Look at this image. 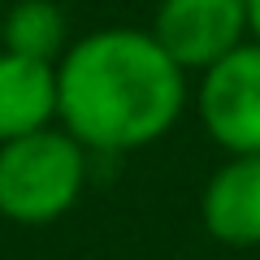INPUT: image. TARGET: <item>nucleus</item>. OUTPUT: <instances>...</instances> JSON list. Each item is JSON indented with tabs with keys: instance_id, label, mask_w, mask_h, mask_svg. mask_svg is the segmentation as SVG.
I'll list each match as a JSON object with an SVG mask.
<instances>
[{
	"instance_id": "f257e3e1",
	"label": "nucleus",
	"mask_w": 260,
	"mask_h": 260,
	"mask_svg": "<svg viewBox=\"0 0 260 260\" xmlns=\"http://www.w3.org/2000/svg\"><path fill=\"white\" fill-rule=\"evenodd\" d=\"M182 74L152 30H95L56 61V117L83 148H148L186 104Z\"/></svg>"
},
{
	"instance_id": "f03ea898",
	"label": "nucleus",
	"mask_w": 260,
	"mask_h": 260,
	"mask_svg": "<svg viewBox=\"0 0 260 260\" xmlns=\"http://www.w3.org/2000/svg\"><path fill=\"white\" fill-rule=\"evenodd\" d=\"M87 182V148L70 130H30L0 143V217L18 225H52L78 204Z\"/></svg>"
},
{
	"instance_id": "7ed1b4c3",
	"label": "nucleus",
	"mask_w": 260,
	"mask_h": 260,
	"mask_svg": "<svg viewBox=\"0 0 260 260\" xmlns=\"http://www.w3.org/2000/svg\"><path fill=\"white\" fill-rule=\"evenodd\" d=\"M200 117L225 152H260V44H239L204 70Z\"/></svg>"
},
{
	"instance_id": "20e7f679",
	"label": "nucleus",
	"mask_w": 260,
	"mask_h": 260,
	"mask_svg": "<svg viewBox=\"0 0 260 260\" xmlns=\"http://www.w3.org/2000/svg\"><path fill=\"white\" fill-rule=\"evenodd\" d=\"M152 35L182 70H208L243 44L247 0H160Z\"/></svg>"
},
{
	"instance_id": "39448f33",
	"label": "nucleus",
	"mask_w": 260,
	"mask_h": 260,
	"mask_svg": "<svg viewBox=\"0 0 260 260\" xmlns=\"http://www.w3.org/2000/svg\"><path fill=\"white\" fill-rule=\"evenodd\" d=\"M204 225L225 247H260V152H234L204 186Z\"/></svg>"
},
{
	"instance_id": "423d86ee",
	"label": "nucleus",
	"mask_w": 260,
	"mask_h": 260,
	"mask_svg": "<svg viewBox=\"0 0 260 260\" xmlns=\"http://www.w3.org/2000/svg\"><path fill=\"white\" fill-rule=\"evenodd\" d=\"M56 117V61L0 52V143L52 126Z\"/></svg>"
},
{
	"instance_id": "0eeeda50",
	"label": "nucleus",
	"mask_w": 260,
	"mask_h": 260,
	"mask_svg": "<svg viewBox=\"0 0 260 260\" xmlns=\"http://www.w3.org/2000/svg\"><path fill=\"white\" fill-rule=\"evenodd\" d=\"M5 48L39 61L65 56V13L52 0H18L5 18Z\"/></svg>"
},
{
	"instance_id": "6e6552de",
	"label": "nucleus",
	"mask_w": 260,
	"mask_h": 260,
	"mask_svg": "<svg viewBox=\"0 0 260 260\" xmlns=\"http://www.w3.org/2000/svg\"><path fill=\"white\" fill-rule=\"evenodd\" d=\"M247 30L256 35V44H260V0H247Z\"/></svg>"
}]
</instances>
